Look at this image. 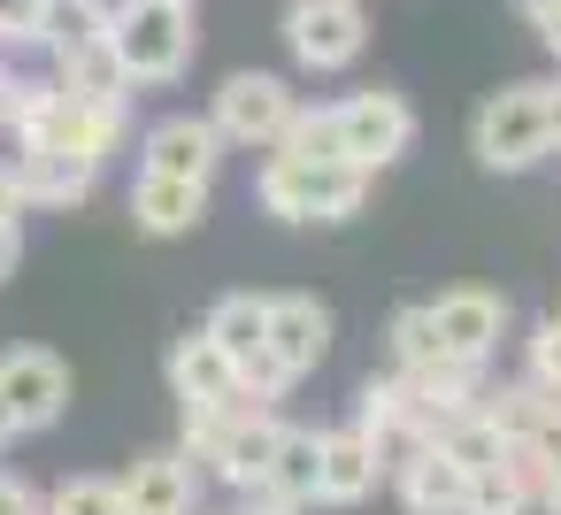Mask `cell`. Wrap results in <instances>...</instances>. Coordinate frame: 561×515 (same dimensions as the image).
I'll list each match as a JSON object with an SVG mask.
<instances>
[{
	"label": "cell",
	"instance_id": "1",
	"mask_svg": "<svg viewBox=\"0 0 561 515\" xmlns=\"http://www.w3.org/2000/svg\"><path fill=\"white\" fill-rule=\"evenodd\" d=\"M108 47L124 62L131 85H178L201 32H193V0H116L108 16Z\"/></svg>",
	"mask_w": 561,
	"mask_h": 515
},
{
	"label": "cell",
	"instance_id": "2",
	"mask_svg": "<svg viewBox=\"0 0 561 515\" xmlns=\"http://www.w3.org/2000/svg\"><path fill=\"white\" fill-rule=\"evenodd\" d=\"M254 193L285 224H339V216H354L369 201V170H354V162H300V154H277L270 147Z\"/></svg>",
	"mask_w": 561,
	"mask_h": 515
},
{
	"label": "cell",
	"instance_id": "3",
	"mask_svg": "<svg viewBox=\"0 0 561 515\" xmlns=\"http://www.w3.org/2000/svg\"><path fill=\"white\" fill-rule=\"evenodd\" d=\"M323 354H331V308H323L316 293H277V300H270V339H262V354L247 362V392H254V400H277V392L300 385Z\"/></svg>",
	"mask_w": 561,
	"mask_h": 515
},
{
	"label": "cell",
	"instance_id": "4",
	"mask_svg": "<svg viewBox=\"0 0 561 515\" xmlns=\"http://www.w3.org/2000/svg\"><path fill=\"white\" fill-rule=\"evenodd\" d=\"M469 154H477L484 170H530V162H546V154H553L546 85H538V78L500 85V93L477 108V124H469Z\"/></svg>",
	"mask_w": 561,
	"mask_h": 515
},
{
	"label": "cell",
	"instance_id": "5",
	"mask_svg": "<svg viewBox=\"0 0 561 515\" xmlns=\"http://www.w3.org/2000/svg\"><path fill=\"white\" fill-rule=\"evenodd\" d=\"M293 116H300V93H293L285 78H270V70H239V78H224L208 124H216L224 147H277Z\"/></svg>",
	"mask_w": 561,
	"mask_h": 515
},
{
	"label": "cell",
	"instance_id": "6",
	"mask_svg": "<svg viewBox=\"0 0 561 515\" xmlns=\"http://www.w3.org/2000/svg\"><path fill=\"white\" fill-rule=\"evenodd\" d=\"M369 39L362 0H293L285 9V47L300 70H346Z\"/></svg>",
	"mask_w": 561,
	"mask_h": 515
},
{
	"label": "cell",
	"instance_id": "7",
	"mask_svg": "<svg viewBox=\"0 0 561 515\" xmlns=\"http://www.w3.org/2000/svg\"><path fill=\"white\" fill-rule=\"evenodd\" d=\"M339 116V154L354 162V170H385V162H400L408 154V139H415V108L400 101V93H354V101H339L331 108Z\"/></svg>",
	"mask_w": 561,
	"mask_h": 515
},
{
	"label": "cell",
	"instance_id": "8",
	"mask_svg": "<svg viewBox=\"0 0 561 515\" xmlns=\"http://www.w3.org/2000/svg\"><path fill=\"white\" fill-rule=\"evenodd\" d=\"M0 400H9L16 431H55L70 408V369L47 346H9L0 354Z\"/></svg>",
	"mask_w": 561,
	"mask_h": 515
},
{
	"label": "cell",
	"instance_id": "9",
	"mask_svg": "<svg viewBox=\"0 0 561 515\" xmlns=\"http://www.w3.org/2000/svg\"><path fill=\"white\" fill-rule=\"evenodd\" d=\"M500 323H507V300L484 293V285H454V293L431 300V331H438V346L461 354V362H484V354L500 346Z\"/></svg>",
	"mask_w": 561,
	"mask_h": 515
},
{
	"label": "cell",
	"instance_id": "10",
	"mask_svg": "<svg viewBox=\"0 0 561 515\" xmlns=\"http://www.w3.org/2000/svg\"><path fill=\"white\" fill-rule=\"evenodd\" d=\"M193 500H201V469L185 446H154L124 477V515H193Z\"/></svg>",
	"mask_w": 561,
	"mask_h": 515
},
{
	"label": "cell",
	"instance_id": "11",
	"mask_svg": "<svg viewBox=\"0 0 561 515\" xmlns=\"http://www.w3.org/2000/svg\"><path fill=\"white\" fill-rule=\"evenodd\" d=\"M216 162H224V139H216L208 116H162V124L147 131V147H139V170H154V178H193V185H208Z\"/></svg>",
	"mask_w": 561,
	"mask_h": 515
},
{
	"label": "cell",
	"instance_id": "12",
	"mask_svg": "<svg viewBox=\"0 0 561 515\" xmlns=\"http://www.w3.org/2000/svg\"><path fill=\"white\" fill-rule=\"evenodd\" d=\"M9 178H16V193H24V208H78V201L93 193L101 162H78V154H62V147H16V154H9Z\"/></svg>",
	"mask_w": 561,
	"mask_h": 515
},
{
	"label": "cell",
	"instance_id": "13",
	"mask_svg": "<svg viewBox=\"0 0 561 515\" xmlns=\"http://www.w3.org/2000/svg\"><path fill=\"white\" fill-rule=\"evenodd\" d=\"M484 408V423L500 431V438H523V446H538L546 461H561V392L553 385H507V392H492V400H477Z\"/></svg>",
	"mask_w": 561,
	"mask_h": 515
},
{
	"label": "cell",
	"instance_id": "14",
	"mask_svg": "<svg viewBox=\"0 0 561 515\" xmlns=\"http://www.w3.org/2000/svg\"><path fill=\"white\" fill-rule=\"evenodd\" d=\"M247 377H239V362L208 339V331H193V339H178L170 346V392L185 400V408H216V400H231Z\"/></svg>",
	"mask_w": 561,
	"mask_h": 515
},
{
	"label": "cell",
	"instance_id": "15",
	"mask_svg": "<svg viewBox=\"0 0 561 515\" xmlns=\"http://www.w3.org/2000/svg\"><path fill=\"white\" fill-rule=\"evenodd\" d=\"M400 500H408V515H461V500H469V469H461L438 438H423V446L400 461Z\"/></svg>",
	"mask_w": 561,
	"mask_h": 515
},
{
	"label": "cell",
	"instance_id": "16",
	"mask_svg": "<svg viewBox=\"0 0 561 515\" xmlns=\"http://www.w3.org/2000/svg\"><path fill=\"white\" fill-rule=\"evenodd\" d=\"M201 216H208V185L139 170V185H131V224H139V231H154V239H185Z\"/></svg>",
	"mask_w": 561,
	"mask_h": 515
},
{
	"label": "cell",
	"instance_id": "17",
	"mask_svg": "<svg viewBox=\"0 0 561 515\" xmlns=\"http://www.w3.org/2000/svg\"><path fill=\"white\" fill-rule=\"evenodd\" d=\"M354 431L377 446V461L385 469H400L415 446H423V423H415V408H408V385L392 377V385H362V415H354Z\"/></svg>",
	"mask_w": 561,
	"mask_h": 515
},
{
	"label": "cell",
	"instance_id": "18",
	"mask_svg": "<svg viewBox=\"0 0 561 515\" xmlns=\"http://www.w3.org/2000/svg\"><path fill=\"white\" fill-rule=\"evenodd\" d=\"M316 477H323V431H277V454H270V469H262L254 492L277 500V507H308Z\"/></svg>",
	"mask_w": 561,
	"mask_h": 515
},
{
	"label": "cell",
	"instance_id": "19",
	"mask_svg": "<svg viewBox=\"0 0 561 515\" xmlns=\"http://www.w3.org/2000/svg\"><path fill=\"white\" fill-rule=\"evenodd\" d=\"M377 446L362 438V431H323V477H316V500H331V507H354V500H369V484H377Z\"/></svg>",
	"mask_w": 561,
	"mask_h": 515
},
{
	"label": "cell",
	"instance_id": "20",
	"mask_svg": "<svg viewBox=\"0 0 561 515\" xmlns=\"http://www.w3.org/2000/svg\"><path fill=\"white\" fill-rule=\"evenodd\" d=\"M231 362H239V377H247V362L262 354V339H270V300H254V293H224L216 300V316L201 323Z\"/></svg>",
	"mask_w": 561,
	"mask_h": 515
},
{
	"label": "cell",
	"instance_id": "21",
	"mask_svg": "<svg viewBox=\"0 0 561 515\" xmlns=\"http://www.w3.org/2000/svg\"><path fill=\"white\" fill-rule=\"evenodd\" d=\"M55 78H62L78 101H131V78H124V62H116V47H108V39H93V47L62 55V62H55Z\"/></svg>",
	"mask_w": 561,
	"mask_h": 515
},
{
	"label": "cell",
	"instance_id": "22",
	"mask_svg": "<svg viewBox=\"0 0 561 515\" xmlns=\"http://www.w3.org/2000/svg\"><path fill=\"white\" fill-rule=\"evenodd\" d=\"M446 346H438V331H431V308H400L392 316V362H400V377H415V369H431Z\"/></svg>",
	"mask_w": 561,
	"mask_h": 515
},
{
	"label": "cell",
	"instance_id": "23",
	"mask_svg": "<svg viewBox=\"0 0 561 515\" xmlns=\"http://www.w3.org/2000/svg\"><path fill=\"white\" fill-rule=\"evenodd\" d=\"M47 515H124V484L108 477H70L47 492Z\"/></svg>",
	"mask_w": 561,
	"mask_h": 515
},
{
	"label": "cell",
	"instance_id": "24",
	"mask_svg": "<svg viewBox=\"0 0 561 515\" xmlns=\"http://www.w3.org/2000/svg\"><path fill=\"white\" fill-rule=\"evenodd\" d=\"M530 500L515 492V477L492 461V469H469V500H461V515H523Z\"/></svg>",
	"mask_w": 561,
	"mask_h": 515
},
{
	"label": "cell",
	"instance_id": "25",
	"mask_svg": "<svg viewBox=\"0 0 561 515\" xmlns=\"http://www.w3.org/2000/svg\"><path fill=\"white\" fill-rule=\"evenodd\" d=\"M530 377L561 392V316H553V323H538V339H530Z\"/></svg>",
	"mask_w": 561,
	"mask_h": 515
},
{
	"label": "cell",
	"instance_id": "26",
	"mask_svg": "<svg viewBox=\"0 0 561 515\" xmlns=\"http://www.w3.org/2000/svg\"><path fill=\"white\" fill-rule=\"evenodd\" d=\"M0 515H47V500L24 477H0Z\"/></svg>",
	"mask_w": 561,
	"mask_h": 515
},
{
	"label": "cell",
	"instance_id": "27",
	"mask_svg": "<svg viewBox=\"0 0 561 515\" xmlns=\"http://www.w3.org/2000/svg\"><path fill=\"white\" fill-rule=\"evenodd\" d=\"M16 262H24V231H16V224H0V285L16 277Z\"/></svg>",
	"mask_w": 561,
	"mask_h": 515
},
{
	"label": "cell",
	"instance_id": "28",
	"mask_svg": "<svg viewBox=\"0 0 561 515\" xmlns=\"http://www.w3.org/2000/svg\"><path fill=\"white\" fill-rule=\"evenodd\" d=\"M24 216V193H16V178H9V162H0V224H16Z\"/></svg>",
	"mask_w": 561,
	"mask_h": 515
},
{
	"label": "cell",
	"instance_id": "29",
	"mask_svg": "<svg viewBox=\"0 0 561 515\" xmlns=\"http://www.w3.org/2000/svg\"><path fill=\"white\" fill-rule=\"evenodd\" d=\"M530 24H538V39H546V47H553V62H561V0H553L546 16H530Z\"/></svg>",
	"mask_w": 561,
	"mask_h": 515
},
{
	"label": "cell",
	"instance_id": "30",
	"mask_svg": "<svg viewBox=\"0 0 561 515\" xmlns=\"http://www.w3.org/2000/svg\"><path fill=\"white\" fill-rule=\"evenodd\" d=\"M546 131H553V147H561V78L546 85Z\"/></svg>",
	"mask_w": 561,
	"mask_h": 515
},
{
	"label": "cell",
	"instance_id": "31",
	"mask_svg": "<svg viewBox=\"0 0 561 515\" xmlns=\"http://www.w3.org/2000/svg\"><path fill=\"white\" fill-rule=\"evenodd\" d=\"M538 507H553V515H561V461L546 469V500H538Z\"/></svg>",
	"mask_w": 561,
	"mask_h": 515
},
{
	"label": "cell",
	"instance_id": "32",
	"mask_svg": "<svg viewBox=\"0 0 561 515\" xmlns=\"http://www.w3.org/2000/svg\"><path fill=\"white\" fill-rule=\"evenodd\" d=\"M239 515H300V507H277V500H262V492H254V500H247Z\"/></svg>",
	"mask_w": 561,
	"mask_h": 515
},
{
	"label": "cell",
	"instance_id": "33",
	"mask_svg": "<svg viewBox=\"0 0 561 515\" xmlns=\"http://www.w3.org/2000/svg\"><path fill=\"white\" fill-rule=\"evenodd\" d=\"M9 93H16V70L0 62V124H9Z\"/></svg>",
	"mask_w": 561,
	"mask_h": 515
},
{
	"label": "cell",
	"instance_id": "34",
	"mask_svg": "<svg viewBox=\"0 0 561 515\" xmlns=\"http://www.w3.org/2000/svg\"><path fill=\"white\" fill-rule=\"evenodd\" d=\"M16 438V415H9V400H0V446H9Z\"/></svg>",
	"mask_w": 561,
	"mask_h": 515
},
{
	"label": "cell",
	"instance_id": "35",
	"mask_svg": "<svg viewBox=\"0 0 561 515\" xmlns=\"http://www.w3.org/2000/svg\"><path fill=\"white\" fill-rule=\"evenodd\" d=\"M515 9H523V16H546V9H553V0H515Z\"/></svg>",
	"mask_w": 561,
	"mask_h": 515
}]
</instances>
